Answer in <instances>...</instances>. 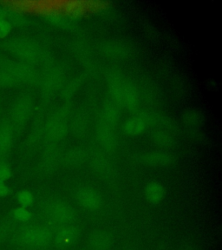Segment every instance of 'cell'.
<instances>
[{"label":"cell","instance_id":"cell-13","mask_svg":"<svg viewBox=\"0 0 222 250\" xmlns=\"http://www.w3.org/2000/svg\"><path fill=\"white\" fill-rule=\"evenodd\" d=\"M10 193L9 188L3 182H0V197H5Z\"/></svg>","mask_w":222,"mask_h":250},{"label":"cell","instance_id":"cell-7","mask_svg":"<svg viewBox=\"0 0 222 250\" xmlns=\"http://www.w3.org/2000/svg\"><path fill=\"white\" fill-rule=\"evenodd\" d=\"M145 195L149 203H159L162 201L165 195V189L163 186L159 183H150L145 188Z\"/></svg>","mask_w":222,"mask_h":250},{"label":"cell","instance_id":"cell-11","mask_svg":"<svg viewBox=\"0 0 222 250\" xmlns=\"http://www.w3.org/2000/svg\"><path fill=\"white\" fill-rule=\"evenodd\" d=\"M12 176V169L6 163H0V182L4 183V181L9 179Z\"/></svg>","mask_w":222,"mask_h":250},{"label":"cell","instance_id":"cell-9","mask_svg":"<svg viewBox=\"0 0 222 250\" xmlns=\"http://www.w3.org/2000/svg\"><path fill=\"white\" fill-rule=\"evenodd\" d=\"M17 199H18V202L20 203L21 207L27 208L33 203L34 197H33V195L31 194V192L23 190V191L19 193Z\"/></svg>","mask_w":222,"mask_h":250},{"label":"cell","instance_id":"cell-4","mask_svg":"<svg viewBox=\"0 0 222 250\" xmlns=\"http://www.w3.org/2000/svg\"><path fill=\"white\" fill-rule=\"evenodd\" d=\"M80 231L77 227H67L59 231L55 236L56 244L60 248H67L73 245L78 241Z\"/></svg>","mask_w":222,"mask_h":250},{"label":"cell","instance_id":"cell-12","mask_svg":"<svg viewBox=\"0 0 222 250\" xmlns=\"http://www.w3.org/2000/svg\"><path fill=\"white\" fill-rule=\"evenodd\" d=\"M11 31V25L7 21L1 19L0 20V38H4Z\"/></svg>","mask_w":222,"mask_h":250},{"label":"cell","instance_id":"cell-2","mask_svg":"<svg viewBox=\"0 0 222 250\" xmlns=\"http://www.w3.org/2000/svg\"><path fill=\"white\" fill-rule=\"evenodd\" d=\"M44 211L48 218L58 223H70L76 218L74 209L65 203H52Z\"/></svg>","mask_w":222,"mask_h":250},{"label":"cell","instance_id":"cell-8","mask_svg":"<svg viewBox=\"0 0 222 250\" xmlns=\"http://www.w3.org/2000/svg\"><path fill=\"white\" fill-rule=\"evenodd\" d=\"M10 214L19 223H27L32 218L31 211L28 210L25 208H16L11 211Z\"/></svg>","mask_w":222,"mask_h":250},{"label":"cell","instance_id":"cell-5","mask_svg":"<svg viewBox=\"0 0 222 250\" xmlns=\"http://www.w3.org/2000/svg\"><path fill=\"white\" fill-rule=\"evenodd\" d=\"M18 223L11 214L0 218V245H5Z\"/></svg>","mask_w":222,"mask_h":250},{"label":"cell","instance_id":"cell-10","mask_svg":"<svg viewBox=\"0 0 222 250\" xmlns=\"http://www.w3.org/2000/svg\"><path fill=\"white\" fill-rule=\"evenodd\" d=\"M127 130L131 133L140 132L144 128V124L139 118H131L126 124Z\"/></svg>","mask_w":222,"mask_h":250},{"label":"cell","instance_id":"cell-6","mask_svg":"<svg viewBox=\"0 0 222 250\" xmlns=\"http://www.w3.org/2000/svg\"><path fill=\"white\" fill-rule=\"evenodd\" d=\"M111 245L112 240L106 232H97L90 237V246L92 250H108Z\"/></svg>","mask_w":222,"mask_h":250},{"label":"cell","instance_id":"cell-3","mask_svg":"<svg viewBox=\"0 0 222 250\" xmlns=\"http://www.w3.org/2000/svg\"><path fill=\"white\" fill-rule=\"evenodd\" d=\"M78 203L89 210L98 209L101 204V199L98 193L91 189L83 188L77 193Z\"/></svg>","mask_w":222,"mask_h":250},{"label":"cell","instance_id":"cell-1","mask_svg":"<svg viewBox=\"0 0 222 250\" xmlns=\"http://www.w3.org/2000/svg\"><path fill=\"white\" fill-rule=\"evenodd\" d=\"M51 234L45 227L27 223H18L5 245L22 249L37 250L46 247L51 242Z\"/></svg>","mask_w":222,"mask_h":250}]
</instances>
